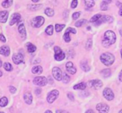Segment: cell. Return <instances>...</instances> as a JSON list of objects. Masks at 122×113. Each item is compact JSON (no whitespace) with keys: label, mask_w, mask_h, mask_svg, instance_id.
Returning <instances> with one entry per match:
<instances>
[{"label":"cell","mask_w":122,"mask_h":113,"mask_svg":"<svg viewBox=\"0 0 122 113\" xmlns=\"http://www.w3.org/2000/svg\"><path fill=\"white\" fill-rule=\"evenodd\" d=\"M67 97L71 101H74V97H73L72 93H70V92H69V93H67Z\"/></svg>","instance_id":"42"},{"label":"cell","mask_w":122,"mask_h":113,"mask_svg":"<svg viewBox=\"0 0 122 113\" xmlns=\"http://www.w3.org/2000/svg\"><path fill=\"white\" fill-rule=\"evenodd\" d=\"M3 67L8 72H11L12 70H13V67H12V65L10 64L9 62H5L4 64H3Z\"/></svg>","instance_id":"34"},{"label":"cell","mask_w":122,"mask_h":113,"mask_svg":"<svg viewBox=\"0 0 122 113\" xmlns=\"http://www.w3.org/2000/svg\"><path fill=\"white\" fill-rule=\"evenodd\" d=\"M9 91L11 93H15L17 92V89L14 87H9Z\"/></svg>","instance_id":"40"},{"label":"cell","mask_w":122,"mask_h":113,"mask_svg":"<svg viewBox=\"0 0 122 113\" xmlns=\"http://www.w3.org/2000/svg\"><path fill=\"white\" fill-rule=\"evenodd\" d=\"M0 41L3 42H6V37H5L3 34H0Z\"/></svg>","instance_id":"41"},{"label":"cell","mask_w":122,"mask_h":113,"mask_svg":"<svg viewBox=\"0 0 122 113\" xmlns=\"http://www.w3.org/2000/svg\"><path fill=\"white\" fill-rule=\"evenodd\" d=\"M121 58H122V49L121 50Z\"/></svg>","instance_id":"56"},{"label":"cell","mask_w":122,"mask_h":113,"mask_svg":"<svg viewBox=\"0 0 122 113\" xmlns=\"http://www.w3.org/2000/svg\"><path fill=\"white\" fill-rule=\"evenodd\" d=\"M92 47V39L89 38L88 40L86 41V48L88 50V49H91Z\"/></svg>","instance_id":"35"},{"label":"cell","mask_w":122,"mask_h":113,"mask_svg":"<svg viewBox=\"0 0 122 113\" xmlns=\"http://www.w3.org/2000/svg\"><path fill=\"white\" fill-rule=\"evenodd\" d=\"M66 71H67L68 73L70 74H75L76 72V68L75 67L74 64L71 62H67L66 64Z\"/></svg>","instance_id":"14"},{"label":"cell","mask_w":122,"mask_h":113,"mask_svg":"<svg viewBox=\"0 0 122 113\" xmlns=\"http://www.w3.org/2000/svg\"><path fill=\"white\" fill-rule=\"evenodd\" d=\"M103 96L108 101H111L114 99L115 95L113 93L112 90L111 88H105V90L103 91Z\"/></svg>","instance_id":"10"},{"label":"cell","mask_w":122,"mask_h":113,"mask_svg":"<svg viewBox=\"0 0 122 113\" xmlns=\"http://www.w3.org/2000/svg\"><path fill=\"white\" fill-rule=\"evenodd\" d=\"M101 61L106 66H111L115 62V56L111 52H105L101 54Z\"/></svg>","instance_id":"2"},{"label":"cell","mask_w":122,"mask_h":113,"mask_svg":"<svg viewBox=\"0 0 122 113\" xmlns=\"http://www.w3.org/2000/svg\"><path fill=\"white\" fill-rule=\"evenodd\" d=\"M119 80L121 82H122V70H121V72H120V75H119Z\"/></svg>","instance_id":"46"},{"label":"cell","mask_w":122,"mask_h":113,"mask_svg":"<svg viewBox=\"0 0 122 113\" xmlns=\"http://www.w3.org/2000/svg\"><path fill=\"white\" fill-rule=\"evenodd\" d=\"M33 83L39 87H44L47 85V79L45 77H36L33 79Z\"/></svg>","instance_id":"6"},{"label":"cell","mask_w":122,"mask_h":113,"mask_svg":"<svg viewBox=\"0 0 122 113\" xmlns=\"http://www.w3.org/2000/svg\"><path fill=\"white\" fill-rule=\"evenodd\" d=\"M42 67L41 66H35L32 68V72L33 74H41L42 72Z\"/></svg>","instance_id":"21"},{"label":"cell","mask_w":122,"mask_h":113,"mask_svg":"<svg viewBox=\"0 0 122 113\" xmlns=\"http://www.w3.org/2000/svg\"><path fill=\"white\" fill-rule=\"evenodd\" d=\"M101 14H97V15H95V16H93L92 18H91V20H90V22L91 23H97V22L98 21V20L100 19V18H101Z\"/></svg>","instance_id":"33"},{"label":"cell","mask_w":122,"mask_h":113,"mask_svg":"<svg viewBox=\"0 0 122 113\" xmlns=\"http://www.w3.org/2000/svg\"><path fill=\"white\" fill-rule=\"evenodd\" d=\"M0 113H4V112H0Z\"/></svg>","instance_id":"58"},{"label":"cell","mask_w":122,"mask_h":113,"mask_svg":"<svg viewBox=\"0 0 122 113\" xmlns=\"http://www.w3.org/2000/svg\"><path fill=\"white\" fill-rule=\"evenodd\" d=\"M65 28V24H59V23H56L55 25V30L56 32H60L63 28Z\"/></svg>","instance_id":"32"},{"label":"cell","mask_w":122,"mask_h":113,"mask_svg":"<svg viewBox=\"0 0 122 113\" xmlns=\"http://www.w3.org/2000/svg\"><path fill=\"white\" fill-rule=\"evenodd\" d=\"M101 8L103 11H106L108 9V3H105V2H102V3L101 4Z\"/></svg>","instance_id":"37"},{"label":"cell","mask_w":122,"mask_h":113,"mask_svg":"<svg viewBox=\"0 0 122 113\" xmlns=\"http://www.w3.org/2000/svg\"><path fill=\"white\" fill-rule=\"evenodd\" d=\"M2 76H3V72H2L0 71V77H2Z\"/></svg>","instance_id":"55"},{"label":"cell","mask_w":122,"mask_h":113,"mask_svg":"<svg viewBox=\"0 0 122 113\" xmlns=\"http://www.w3.org/2000/svg\"><path fill=\"white\" fill-rule=\"evenodd\" d=\"M89 87H92V88L95 89V90H99L100 88H101V87L103 86V83L101 80H92V81L89 82L88 83Z\"/></svg>","instance_id":"8"},{"label":"cell","mask_w":122,"mask_h":113,"mask_svg":"<svg viewBox=\"0 0 122 113\" xmlns=\"http://www.w3.org/2000/svg\"><path fill=\"white\" fill-rule=\"evenodd\" d=\"M70 81V77L68 76L66 73H64L63 74V77H62V82L64 83H68Z\"/></svg>","instance_id":"36"},{"label":"cell","mask_w":122,"mask_h":113,"mask_svg":"<svg viewBox=\"0 0 122 113\" xmlns=\"http://www.w3.org/2000/svg\"><path fill=\"white\" fill-rule=\"evenodd\" d=\"M8 98H7V97H2V98L0 99V107H6V106L8 105Z\"/></svg>","instance_id":"26"},{"label":"cell","mask_w":122,"mask_h":113,"mask_svg":"<svg viewBox=\"0 0 122 113\" xmlns=\"http://www.w3.org/2000/svg\"><path fill=\"white\" fill-rule=\"evenodd\" d=\"M119 14L121 15V16L122 17V9H121V10H120V12H119Z\"/></svg>","instance_id":"51"},{"label":"cell","mask_w":122,"mask_h":113,"mask_svg":"<svg viewBox=\"0 0 122 113\" xmlns=\"http://www.w3.org/2000/svg\"><path fill=\"white\" fill-rule=\"evenodd\" d=\"M23 98H24L25 102L27 104V105H30V104H32V94H31L30 92H27V93H25L24 94V97H23Z\"/></svg>","instance_id":"18"},{"label":"cell","mask_w":122,"mask_h":113,"mask_svg":"<svg viewBox=\"0 0 122 113\" xmlns=\"http://www.w3.org/2000/svg\"><path fill=\"white\" fill-rule=\"evenodd\" d=\"M85 113H94V111L92 110V109H89V110H87Z\"/></svg>","instance_id":"47"},{"label":"cell","mask_w":122,"mask_h":113,"mask_svg":"<svg viewBox=\"0 0 122 113\" xmlns=\"http://www.w3.org/2000/svg\"><path fill=\"white\" fill-rule=\"evenodd\" d=\"M70 32L71 33H76V30L73 28H67V29L65 32L64 35H63V38H64L66 42H71V37H70Z\"/></svg>","instance_id":"9"},{"label":"cell","mask_w":122,"mask_h":113,"mask_svg":"<svg viewBox=\"0 0 122 113\" xmlns=\"http://www.w3.org/2000/svg\"><path fill=\"white\" fill-rule=\"evenodd\" d=\"M110 107L105 103H98L97 105V110L99 113H108Z\"/></svg>","instance_id":"11"},{"label":"cell","mask_w":122,"mask_h":113,"mask_svg":"<svg viewBox=\"0 0 122 113\" xmlns=\"http://www.w3.org/2000/svg\"><path fill=\"white\" fill-rule=\"evenodd\" d=\"M81 69L85 72L90 71V67H89L88 63H87L86 62H83L81 63Z\"/></svg>","instance_id":"28"},{"label":"cell","mask_w":122,"mask_h":113,"mask_svg":"<svg viewBox=\"0 0 122 113\" xmlns=\"http://www.w3.org/2000/svg\"><path fill=\"white\" fill-rule=\"evenodd\" d=\"M13 0H4L2 3V7L4 8H8L13 5Z\"/></svg>","instance_id":"23"},{"label":"cell","mask_w":122,"mask_h":113,"mask_svg":"<svg viewBox=\"0 0 122 113\" xmlns=\"http://www.w3.org/2000/svg\"><path fill=\"white\" fill-rule=\"evenodd\" d=\"M85 2V5L86 8H92V7L95 6V2L94 0H84Z\"/></svg>","instance_id":"29"},{"label":"cell","mask_w":122,"mask_h":113,"mask_svg":"<svg viewBox=\"0 0 122 113\" xmlns=\"http://www.w3.org/2000/svg\"><path fill=\"white\" fill-rule=\"evenodd\" d=\"M116 5H117V7H119L121 9H122V3H120V2H116Z\"/></svg>","instance_id":"45"},{"label":"cell","mask_w":122,"mask_h":113,"mask_svg":"<svg viewBox=\"0 0 122 113\" xmlns=\"http://www.w3.org/2000/svg\"><path fill=\"white\" fill-rule=\"evenodd\" d=\"M44 22H45V18H44L43 17L37 16V17H35L34 18H32L31 23H32V25L33 28H38L43 25Z\"/></svg>","instance_id":"4"},{"label":"cell","mask_w":122,"mask_h":113,"mask_svg":"<svg viewBox=\"0 0 122 113\" xmlns=\"http://www.w3.org/2000/svg\"><path fill=\"white\" fill-rule=\"evenodd\" d=\"M45 113H52L51 112V111H50V110H47V111H46Z\"/></svg>","instance_id":"50"},{"label":"cell","mask_w":122,"mask_h":113,"mask_svg":"<svg viewBox=\"0 0 122 113\" xmlns=\"http://www.w3.org/2000/svg\"><path fill=\"white\" fill-rule=\"evenodd\" d=\"M56 113H69V112H66V111H64V110H56Z\"/></svg>","instance_id":"44"},{"label":"cell","mask_w":122,"mask_h":113,"mask_svg":"<svg viewBox=\"0 0 122 113\" xmlns=\"http://www.w3.org/2000/svg\"><path fill=\"white\" fill-rule=\"evenodd\" d=\"M77 3H78L77 0H72V2H71V8H76V7H77Z\"/></svg>","instance_id":"39"},{"label":"cell","mask_w":122,"mask_h":113,"mask_svg":"<svg viewBox=\"0 0 122 113\" xmlns=\"http://www.w3.org/2000/svg\"><path fill=\"white\" fill-rule=\"evenodd\" d=\"M49 82H50V83H51V84H52V80L51 79V77L49 78Z\"/></svg>","instance_id":"52"},{"label":"cell","mask_w":122,"mask_h":113,"mask_svg":"<svg viewBox=\"0 0 122 113\" xmlns=\"http://www.w3.org/2000/svg\"><path fill=\"white\" fill-rule=\"evenodd\" d=\"M23 59H24V56L22 53L20 52H18V53H14L13 55V62L15 63V64H20L23 62Z\"/></svg>","instance_id":"13"},{"label":"cell","mask_w":122,"mask_h":113,"mask_svg":"<svg viewBox=\"0 0 122 113\" xmlns=\"http://www.w3.org/2000/svg\"><path fill=\"white\" fill-rule=\"evenodd\" d=\"M0 54L4 56H8L10 54V48L8 46L3 45L0 47Z\"/></svg>","instance_id":"15"},{"label":"cell","mask_w":122,"mask_h":113,"mask_svg":"<svg viewBox=\"0 0 122 113\" xmlns=\"http://www.w3.org/2000/svg\"><path fill=\"white\" fill-rule=\"evenodd\" d=\"M8 11H1L0 12V23H5L8 21Z\"/></svg>","instance_id":"16"},{"label":"cell","mask_w":122,"mask_h":113,"mask_svg":"<svg viewBox=\"0 0 122 113\" xmlns=\"http://www.w3.org/2000/svg\"><path fill=\"white\" fill-rule=\"evenodd\" d=\"M59 96V92L57 90H52L47 94V100L48 103H53L54 101L56 100V98L58 97Z\"/></svg>","instance_id":"5"},{"label":"cell","mask_w":122,"mask_h":113,"mask_svg":"<svg viewBox=\"0 0 122 113\" xmlns=\"http://www.w3.org/2000/svg\"><path fill=\"white\" fill-rule=\"evenodd\" d=\"M42 7V4H30L27 6V8L29 10H32V11H36V10L40 9Z\"/></svg>","instance_id":"24"},{"label":"cell","mask_w":122,"mask_h":113,"mask_svg":"<svg viewBox=\"0 0 122 113\" xmlns=\"http://www.w3.org/2000/svg\"><path fill=\"white\" fill-rule=\"evenodd\" d=\"M44 13H45V14L48 17H53L54 16V13H55L54 10H53L52 8H46L45 11H44Z\"/></svg>","instance_id":"27"},{"label":"cell","mask_w":122,"mask_h":113,"mask_svg":"<svg viewBox=\"0 0 122 113\" xmlns=\"http://www.w3.org/2000/svg\"><path fill=\"white\" fill-rule=\"evenodd\" d=\"M54 52H55V55H54V58L56 61H62V60L65 59L66 57V55L65 53L63 52V51L61 49V47H59L58 46H56L54 47Z\"/></svg>","instance_id":"3"},{"label":"cell","mask_w":122,"mask_h":113,"mask_svg":"<svg viewBox=\"0 0 122 113\" xmlns=\"http://www.w3.org/2000/svg\"><path fill=\"white\" fill-rule=\"evenodd\" d=\"M39 1L40 0H32V2H33V3H38Z\"/></svg>","instance_id":"49"},{"label":"cell","mask_w":122,"mask_h":113,"mask_svg":"<svg viewBox=\"0 0 122 113\" xmlns=\"http://www.w3.org/2000/svg\"><path fill=\"white\" fill-rule=\"evenodd\" d=\"M80 15H81V12H76V13H74L72 14V18L74 20H76L77 18L80 17Z\"/></svg>","instance_id":"38"},{"label":"cell","mask_w":122,"mask_h":113,"mask_svg":"<svg viewBox=\"0 0 122 113\" xmlns=\"http://www.w3.org/2000/svg\"><path fill=\"white\" fill-rule=\"evenodd\" d=\"M120 34H121V36L122 37V28H121V30H120Z\"/></svg>","instance_id":"53"},{"label":"cell","mask_w":122,"mask_h":113,"mask_svg":"<svg viewBox=\"0 0 122 113\" xmlns=\"http://www.w3.org/2000/svg\"><path fill=\"white\" fill-rule=\"evenodd\" d=\"M73 88L75 89V90H85V89L86 88V84L85 82L78 83V84L74 86Z\"/></svg>","instance_id":"22"},{"label":"cell","mask_w":122,"mask_h":113,"mask_svg":"<svg viewBox=\"0 0 122 113\" xmlns=\"http://www.w3.org/2000/svg\"><path fill=\"white\" fill-rule=\"evenodd\" d=\"M119 113H122V110H121V111H120V112H119Z\"/></svg>","instance_id":"57"},{"label":"cell","mask_w":122,"mask_h":113,"mask_svg":"<svg viewBox=\"0 0 122 113\" xmlns=\"http://www.w3.org/2000/svg\"><path fill=\"white\" fill-rule=\"evenodd\" d=\"M18 32L20 33L21 35L22 38L25 39L26 38V36H27V32H26V28L25 26L23 23H20L19 26H18Z\"/></svg>","instance_id":"17"},{"label":"cell","mask_w":122,"mask_h":113,"mask_svg":"<svg viewBox=\"0 0 122 113\" xmlns=\"http://www.w3.org/2000/svg\"><path fill=\"white\" fill-rule=\"evenodd\" d=\"M101 74L106 78L109 77H111V69H104L101 72Z\"/></svg>","instance_id":"25"},{"label":"cell","mask_w":122,"mask_h":113,"mask_svg":"<svg viewBox=\"0 0 122 113\" xmlns=\"http://www.w3.org/2000/svg\"><path fill=\"white\" fill-rule=\"evenodd\" d=\"M101 20H102V23H111L114 19L111 16H108V15H105V16L101 17Z\"/></svg>","instance_id":"19"},{"label":"cell","mask_w":122,"mask_h":113,"mask_svg":"<svg viewBox=\"0 0 122 113\" xmlns=\"http://www.w3.org/2000/svg\"><path fill=\"white\" fill-rule=\"evenodd\" d=\"M41 92H42V89H40V88L35 89V93L37 94V95H39V94H41Z\"/></svg>","instance_id":"43"},{"label":"cell","mask_w":122,"mask_h":113,"mask_svg":"<svg viewBox=\"0 0 122 113\" xmlns=\"http://www.w3.org/2000/svg\"><path fill=\"white\" fill-rule=\"evenodd\" d=\"M53 30H54V27H53L52 25H49V26L47 27L45 32H46V33H47V35L51 36L53 34Z\"/></svg>","instance_id":"30"},{"label":"cell","mask_w":122,"mask_h":113,"mask_svg":"<svg viewBox=\"0 0 122 113\" xmlns=\"http://www.w3.org/2000/svg\"><path fill=\"white\" fill-rule=\"evenodd\" d=\"M52 76L56 81H61V80H62V77H63L62 72H61V70L59 67H55L52 69Z\"/></svg>","instance_id":"7"},{"label":"cell","mask_w":122,"mask_h":113,"mask_svg":"<svg viewBox=\"0 0 122 113\" xmlns=\"http://www.w3.org/2000/svg\"><path fill=\"white\" fill-rule=\"evenodd\" d=\"M27 50L28 52L32 53V52H34L36 50H37V47H36L35 45H33V44L31 43V42H27Z\"/></svg>","instance_id":"20"},{"label":"cell","mask_w":122,"mask_h":113,"mask_svg":"<svg viewBox=\"0 0 122 113\" xmlns=\"http://www.w3.org/2000/svg\"><path fill=\"white\" fill-rule=\"evenodd\" d=\"M21 14L18 13H15L12 15V18H11V20H10V23H9V25L10 26H13L14 25L15 23H18L21 21Z\"/></svg>","instance_id":"12"},{"label":"cell","mask_w":122,"mask_h":113,"mask_svg":"<svg viewBox=\"0 0 122 113\" xmlns=\"http://www.w3.org/2000/svg\"><path fill=\"white\" fill-rule=\"evenodd\" d=\"M2 66H3V62H2L1 59H0V67H2Z\"/></svg>","instance_id":"54"},{"label":"cell","mask_w":122,"mask_h":113,"mask_svg":"<svg viewBox=\"0 0 122 113\" xmlns=\"http://www.w3.org/2000/svg\"><path fill=\"white\" fill-rule=\"evenodd\" d=\"M87 23V20L86 19H81V20H79V21H77L76 23H75V26L77 27V28H80V27L83 26L85 23Z\"/></svg>","instance_id":"31"},{"label":"cell","mask_w":122,"mask_h":113,"mask_svg":"<svg viewBox=\"0 0 122 113\" xmlns=\"http://www.w3.org/2000/svg\"><path fill=\"white\" fill-rule=\"evenodd\" d=\"M116 41V36L114 32L111 30H108L105 32L104 34V39L102 41V45L105 47H108L111 45L114 44Z\"/></svg>","instance_id":"1"},{"label":"cell","mask_w":122,"mask_h":113,"mask_svg":"<svg viewBox=\"0 0 122 113\" xmlns=\"http://www.w3.org/2000/svg\"><path fill=\"white\" fill-rule=\"evenodd\" d=\"M111 1H112V0H103V2H105V3H108V4H109V3H111Z\"/></svg>","instance_id":"48"}]
</instances>
